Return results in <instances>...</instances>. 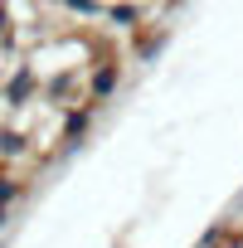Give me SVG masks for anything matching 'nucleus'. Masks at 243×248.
<instances>
[{
    "instance_id": "obj_1",
    "label": "nucleus",
    "mask_w": 243,
    "mask_h": 248,
    "mask_svg": "<svg viewBox=\"0 0 243 248\" xmlns=\"http://www.w3.org/2000/svg\"><path fill=\"white\" fill-rule=\"evenodd\" d=\"M92 117H97V107L92 102H78V107H63V127H59V156H73L83 141H88V132H92Z\"/></svg>"
},
{
    "instance_id": "obj_2",
    "label": "nucleus",
    "mask_w": 243,
    "mask_h": 248,
    "mask_svg": "<svg viewBox=\"0 0 243 248\" xmlns=\"http://www.w3.org/2000/svg\"><path fill=\"white\" fill-rule=\"evenodd\" d=\"M34 93H44V83H39L34 63H15V73L5 78V88H0V102L20 112V107H30V102H34Z\"/></svg>"
},
{
    "instance_id": "obj_3",
    "label": "nucleus",
    "mask_w": 243,
    "mask_h": 248,
    "mask_svg": "<svg viewBox=\"0 0 243 248\" xmlns=\"http://www.w3.org/2000/svg\"><path fill=\"white\" fill-rule=\"evenodd\" d=\"M117 88H122V63H117V59H97V63H92V73H88V88H83V93H88V102H92V107H102Z\"/></svg>"
},
{
    "instance_id": "obj_4",
    "label": "nucleus",
    "mask_w": 243,
    "mask_h": 248,
    "mask_svg": "<svg viewBox=\"0 0 243 248\" xmlns=\"http://www.w3.org/2000/svg\"><path fill=\"white\" fill-rule=\"evenodd\" d=\"M78 88H88V78H78V68H68V73H59V78H49V83H44V97L63 107V102H68Z\"/></svg>"
},
{
    "instance_id": "obj_5",
    "label": "nucleus",
    "mask_w": 243,
    "mask_h": 248,
    "mask_svg": "<svg viewBox=\"0 0 243 248\" xmlns=\"http://www.w3.org/2000/svg\"><path fill=\"white\" fill-rule=\"evenodd\" d=\"M141 20H146V10L132 5V0H112L107 5V25H117V30H141Z\"/></svg>"
},
{
    "instance_id": "obj_6",
    "label": "nucleus",
    "mask_w": 243,
    "mask_h": 248,
    "mask_svg": "<svg viewBox=\"0 0 243 248\" xmlns=\"http://www.w3.org/2000/svg\"><path fill=\"white\" fill-rule=\"evenodd\" d=\"M20 156H30V132L0 127V161H20Z\"/></svg>"
},
{
    "instance_id": "obj_7",
    "label": "nucleus",
    "mask_w": 243,
    "mask_h": 248,
    "mask_svg": "<svg viewBox=\"0 0 243 248\" xmlns=\"http://www.w3.org/2000/svg\"><path fill=\"white\" fill-rule=\"evenodd\" d=\"M166 44H170V30H151V34H141V39H137V59H141V63H151Z\"/></svg>"
},
{
    "instance_id": "obj_8",
    "label": "nucleus",
    "mask_w": 243,
    "mask_h": 248,
    "mask_svg": "<svg viewBox=\"0 0 243 248\" xmlns=\"http://www.w3.org/2000/svg\"><path fill=\"white\" fill-rule=\"evenodd\" d=\"M25 190H30V180H20V175H10V170H0V209H10L15 200H25Z\"/></svg>"
},
{
    "instance_id": "obj_9",
    "label": "nucleus",
    "mask_w": 243,
    "mask_h": 248,
    "mask_svg": "<svg viewBox=\"0 0 243 248\" xmlns=\"http://www.w3.org/2000/svg\"><path fill=\"white\" fill-rule=\"evenodd\" d=\"M63 10L68 15H78V20H107V5H102V0H63Z\"/></svg>"
},
{
    "instance_id": "obj_10",
    "label": "nucleus",
    "mask_w": 243,
    "mask_h": 248,
    "mask_svg": "<svg viewBox=\"0 0 243 248\" xmlns=\"http://www.w3.org/2000/svg\"><path fill=\"white\" fill-rule=\"evenodd\" d=\"M0 49H15V20H10L5 0H0Z\"/></svg>"
},
{
    "instance_id": "obj_11",
    "label": "nucleus",
    "mask_w": 243,
    "mask_h": 248,
    "mask_svg": "<svg viewBox=\"0 0 243 248\" xmlns=\"http://www.w3.org/2000/svg\"><path fill=\"white\" fill-rule=\"evenodd\" d=\"M224 248H243V233H238V229H233V233H228V243H224Z\"/></svg>"
},
{
    "instance_id": "obj_12",
    "label": "nucleus",
    "mask_w": 243,
    "mask_h": 248,
    "mask_svg": "<svg viewBox=\"0 0 243 248\" xmlns=\"http://www.w3.org/2000/svg\"><path fill=\"white\" fill-rule=\"evenodd\" d=\"M5 224H10V209H0V229H5Z\"/></svg>"
}]
</instances>
